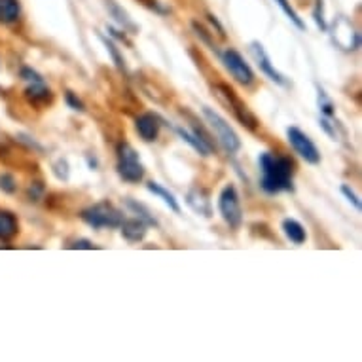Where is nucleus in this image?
Listing matches in <instances>:
<instances>
[{"mask_svg":"<svg viewBox=\"0 0 362 362\" xmlns=\"http://www.w3.org/2000/svg\"><path fill=\"white\" fill-rule=\"evenodd\" d=\"M258 165L262 171L260 186L266 194L275 196L279 191H292V175H294V161L284 156H275L271 152H263L258 158Z\"/></svg>","mask_w":362,"mask_h":362,"instance_id":"obj_1","label":"nucleus"},{"mask_svg":"<svg viewBox=\"0 0 362 362\" xmlns=\"http://www.w3.org/2000/svg\"><path fill=\"white\" fill-rule=\"evenodd\" d=\"M116 171L127 184H138L145 178V165L129 143H120L116 148Z\"/></svg>","mask_w":362,"mask_h":362,"instance_id":"obj_2","label":"nucleus"},{"mask_svg":"<svg viewBox=\"0 0 362 362\" xmlns=\"http://www.w3.org/2000/svg\"><path fill=\"white\" fill-rule=\"evenodd\" d=\"M80 218L92 226L93 230H103V228H120L124 222V212L118 207H114L110 201H99V203L89 205L80 212Z\"/></svg>","mask_w":362,"mask_h":362,"instance_id":"obj_3","label":"nucleus"},{"mask_svg":"<svg viewBox=\"0 0 362 362\" xmlns=\"http://www.w3.org/2000/svg\"><path fill=\"white\" fill-rule=\"evenodd\" d=\"M201 113H203V118L207 120L209 127L217 135L218 145L224 148L226 154H238L241 150V138H239L238 133L233 131V127L220 114L209 108V106H203Z\"/></svg>","mask_w":362,"mask_h":362,"instance_id":"obj_4","label":"nucleus"},{"mask_svg":"<svg viewBox=\"0 0 362 362\" xmlns=\"http://www.w3.org/2000/svg\"><path fill=\"white\" fill-rule=\"evenodd\" d=\"M218 211L224 218V222L233 230H238L243 224V209H241V199L236 190V186L228 184L222 188L218 196Z\"/></svg>","mask_w":362,"mask_h":362,"instance_id":"obj_5","label":"nucleus"},{"mask_svg":"<svg viewBox=\"0 0 362 362\" xmlns=\"http://www.w3.org/2000/svg\"><path fill=\"white\" fill-rule=\"evenodd\" d=\"M215 89H217L218 97L224 101L226 105L230 106L233 116H236V118H238L239 122L247 127V129H250V131H256L258 125H260L258 124L256 116L250 113L249 106L245 105L243 101L239 99L238 95H236V92H233L230 86H226V84H218Z\"/></svg>","mask_w":362,"mask_h":362,"instance_id":"obj_6","label":"nucleus"},{"mask_svg":"<svg viewBox=\"0 0 362 362\" xmlns=\"http://www.w3.org/2000/svg\"><path fill=\"white\" fill-rule=\"evenodd\" d=\"M218 57L224 63L226 71L233 76V80H236L238 84H241V86H250V84L254 82V73H252V68H250V65L245 61V57L238 50L228 48V50L220 53Z\"/></svg>","mask_w":362,"mask_h":362,"instance_id":"obj_7","label":"nucleus"},{"mask_svg":"<svg viewBox=\"0 0 362 362\" xmlns=\"http://www.w3.org/2000/svg\"><path fill=\"white\" fill-rule=\"evenodd\" d=\"M287 137H289L290 146L294 148V152H296L298 156L302 159H305V164H321V152H319L315 143H313L302 129H298V127H289V129H287Z\"/></svg>","mask_w":362,"mask_h":362,"instance_id":"obj_8","label":"nucleus"},{"mask_svg":"<svg viewBox=\"0 0 362 362\" xmlns=\"http://www.w3.org/2000/svg\"><path fill=\"white\" fill-rule=\"evenodd\" d=\"M250 55L254 57V61H256L258 68L262 71L268 78L273 82V84H277V86L281 87H289V80H287V76L284 74H281L279 71H277L275 66H273V63H271L270 55H268V52H266V48L258 42V40H254V42H250Z\"/></svg>","mask_w":362,"mask_h":362,"instance_id":"obj_9","label":"nucleus"},{"mask_svg":"<svg viewBox=\"0 0 362 362\" xmlns=\"http://www.w3.org/2000/svg\"><path fill=\"white\" fill-rule=\"evenodd\" d=\"M330 34H332L334 44L343 52H355L361 48V34L356 29H353V25L345 17H340L334 23V29Z\"/></svg>","mask_w":362,"mask_h":362,"instance_id":"obj_10","label":"nucleus"},{"mask_svg":"<svg viewBox=\"0 0 362 362\" xmlns=\"http://www.w3.org/2000/svg\"><path fill=\"white\" fill-rule=\"evenodd\" d=\"M164 125V120L159 118L156 113H145L140 114L135 122V129H137L138 137L145 143H154L159 135V129Z\"/></svg>","mask_w":362,"mask_h":362,"instance_id":"obj_11","label":"nucleus"},{"mask_svg":"<svg viewBox=\"0 0 362 362\" xmlns=\"http://www.w3.org/2000/svg\"><path fill=\"white\" fill-rule=\"evenodd\" d=\"M186 203L190 207L191 211L198 212L201 217L205 218H211L212 217V201H211V196H209V191L201 188V186H196V188H191L188 191V196H186Z\"/></svg>","mask_w":362,"mask_h":362,"instance_id":"obj_12","label":"nucleus"},{"mask_svg":"<svg viewBox=\"0 0 362 362\" xmlns=\"http://www.w3.org/2000/svg\"><path fill=\"white\" fill-rule=\"evenodd\" d=\"M25 99L31 103L33 106H48L53 101L52 89L44 84V82H34V84H29L25 89Z\"/></svg>","mask_w":362,"mask_h":362,"instance_id":"obj_13","label":"nucleus"},{"mask_svg":"<svg viewBox=\"0 0 362 362\" xmlns=\"http://www.w3.org/2000/svg\"><path fill=\"white\" fill-rule=\"evenodd\" d=\"M120 230H122V236L124 239H127L129 243H138L146 238V231H148V226L138 220V218H131V220H125L120 224Z\"/></svg>","mask_w":362,"mask_h":362,"instance_id":"obj_14","label":"nucleus"},{"mask_svg":"<svg viewBox=\"0 0 362 362\" xmlns=\"http://www.w3.org/2000/svg\"><path fill=\"white\" fill-rule=\"evenodd\" d=\"M106 10H108V13H110V17H113L116 23H118L124 31H127V33L135 34L138 31V27L133 23V20L129 17V13L125 12L124 8L120 6L118 2H114V0H106Z\"/></svg>","mask_w":362,"mask_h":362,"instance_id":"obj_15","label":"nucleus"},{"mask_svg":"<svg viewBox=\"0 0 362 362\" xmlns=\"http://www.w3.org/2000/svg\"><path fill=\"white\" fill-rule=\"evenodd\" d=\"M21 17L20 0H0V23L2 25H13Z\"/></svg>","mask_w":362,"mask_h":362,"instance_id":"obj_16","label":"nucleus"},{"mask_svg":"<svg viewBox=\"0 0 362 362\" xmlns=\"http://www.w3.org/2000/svg\"><path fill=\"white\" fill-rule=\"evenodd\" d=\"M173 129H175V133H177L178 137L182 138L184 143H188V145H190L194 150L198 152V154H201L203 158H207V156H211L212 154L211 148L205 145L203 140H201V138H199L194 131H188V129H184V127H178V125L177 127H173Z\"/></svg>","mask_w":362,"mask_h":362,"instance_id":"obj_17","label":"nucleus"},{"mask_svg":"<svg viewBox=\"0 0 362 362\" xmlns=\"http://www.w3.org/2000/svg\"><path fill=\"white\" fill-rule=\"evenodd\" d=\"M20 231V224L15 215L8 211H0V241L15 238V233Z\"/></svg>","mask_w":362,"mask_h":362,"instance_id":"obj_18","label":"nucleus"},{"mask_svg":"<svg viewBox=\"0 0 362 362\" xmlns=\"http://www.w3.org/2000/svg\"><path fill=\"white\" fill-rule=\"evenodd\" d=\"M283 231H284V236H287V238H289L294 245H303L305 243V239H307L305 228H303L298 220H294V218H284Z\"/></svg>","mask_w":362,"mask_h":362,"instance_id":"obj_19","label":"nucleus"},{"mask_svg":"<svg viewBox=\"0 0 362 362\" xmlns=\"http://www.w3.org/2000/svg\"><path fill=\"white\" fill-rule=\"evenodd\" d=\"M146 188H148V191H152L154 196H158V198L164 199V203L167 205V207H169L173 212H177V215L180 212V205H178V201L175 199V196H173L171 191L165 190L164 186H159L158 182H148V184H146Z\"/></svg>","mask_w":362,"mask_h":362,"instance_id":"obj_20","label":"nucleus"},{"mask_svg":"<svg viewBox=\"0 0 362 362\" xmlns=\"http://www.w3.org/2000/svg\"><path fill=\"white\" fill-rule=\"evenodd\" d=\"M99 38H101V42H103V46L106 48L108 55H110V59L114 61V65L118 66V71H122V73H127L124 55L120 53V50L116 48V44H114V40L110 38V36H105V34H99Z\"/></svg>","mask_w":362,"mask_h":362,"instance_id":"obj_21","label":"nucleus"},{"mask_svg":"<svg viewBox=\"0 0 362 362\" xmlns=\"http://www.w3.org/2000/svg\"><path fill=\"white\" fill-rule=\"evenodd\" d=\"M125 205H127V209H131V211L137 215L138 220H143L146 226H158V220L154 218V215H152L148 207H145L143 203H138V201H135V199H127Z\"/></svg>","mask_w":362,"mask_h":362,"instance_id":"obj_22","label":"nucleus"},{"mask_svg":"<svg viewBox=\"0 0 362 362\" xmlns=\"http://www.w3.org/2000/svg\"><path fill=\"white\" fill-rule=\"evenodd\" d=\"M317 103H319V110H321V116H326V118H334V114H336V105H334V101L330 99L328 93L324 92L321 86H317Z\"/></svg>","mask_w":362,"mask_h":362,"instance_id":"obj_23","label":"nucleus"},{"mask_svg":"<svg viewBox=\"0 0 362 362\" xmlns=\"http://www.w3.org/2000/svg\"><path fill=\"white\" fill-rule=\"evenodd\" d=\"M275 2H277V4H279V8L283 10L284 15H287V17H289V20L292 21V23H294V25H296L298 29H300V31H303V29H305V23H303L302 17L298 15L296 10L290 6L289 0H275Z\"/></svg>","mask_w":362,"mask_h":362,"instance_id":"obj_24","label":"nucleus"},{"mask_svg":"<svg viewBox=\"0 0 362 362\" xmlns=\"http://www.w3.org/2000/svg\"><path fill=\"white\" fill-rule=\"evenodd\" d=\"M191 29L196 31V34H198L199 38H201V42H203L205 46H209V50H212V52L217 53V55H220V52H218L217 44L212 42V38H211V34H209V31H205L203 27L199 25L198 21H191Z\"/></svg>","mask_w":362,"mask_h":362,"instance_id":"obj_25","label":"nucleus"},{"mask_svg":"<svg viewBox=\"0 0 362 362\" xmlns=\"http://www.w3.org/2000/svg\"><path fill=\"white\" fill-rule=\"evenodd\" d=\"M313 20H315L317 27L326 33L328 31V25H326V20H324V4L323 0H315V8H313Z\"/></svg>","mask_w":362,"mask_h":362,"instance_id":"obj_26","label":"nucleus"},{"mask_svg":"<svg viewBox=\"0 0 362 362\" xmlns=\"http://www.w3.org/2000/svg\"><path fill=\"white\" fill-rule=\"evenodd\" d=\"M0 190L6 194H15L17 191V180L10 173H2L0 175Z\"/></svg>","mask_w":362,"mask_h":362,"instance_id":"obj_27","label":"nucleus"},{"mask_svg":"<svg viewBox=\"0 0 362 362\" xmlns=\"http://www.w3.org/2000/svg\"><path fill=\"white\" fill-rule=\"evenodd\" d=\"M65 101H66V105H68V108H73V110H78V113H84V110H86V106H84L82 99H80L78 95H76L74 92H66Z\"/></svg>","mask_w":362,"mask_h":362,"instance_id":"obj_28","label":"nucleus"},{"mask_svg":"<svg viewBox=\"0 0 362 362\" xmlns=\"http://www.w3.org/2000/svg\"><path fill=\"white\" fill-rule=\"evenodd\" d=\"M15 138H17V143L25 145L27 148H31V150L44 152V146L38 145V143H36L33 137H29V135H25V133H17V135H15Z\"/></svg>","mask_w":362,"mask_h":362,"instance_id":"obj_29","label":"nucleus"},{"mask_svg":"<svg viewBox=\"0 0 362 362\" xmlns=\"http://www.w3.org/2000/svg\"><path fill=\"white\" fill-rule=\"evenodd\" d=\"M21 80H25L27 84H34V82H44V78L40 76L34 68H31V66H23L20 73Z\"/></svg>","mask_w":362,"mask_h":362,"instance_id":"obj_30","label":"nucleus"},{"mask_svg":"<svg viewBox=\"0 0 362 362\" xmlns=\"http://www.w3.org/2000/svg\"><path fill=\"white\" fill-rule=\"evenodd\" d=\"M53 175L59 178V180H66L68 178V164H66V159H57L53 164Z\"/></svg>","mask_w":362,"mask_h":362,"instance_id":"obj_31","label":"nucleus"},{"mask_svg":"<svg viewBox=\"0 0 362 362\" xmlns=\"http://www.w3.org/2000/svg\"><path fill=\"white\" fill-rule=\"evenodd\" d=\"M321 127L324 129V133L328 135L330 138H338V129L336 124H334V118H326V116H321Z\"/></svg>","mask_w":362,"mask_h":362,"instance_id":"obj_32","label":"nucleus"},{"mask_svg":"<svg viewBox=\"0 0 362 362\" xmlns=\"http://www.w3.org/2000/svg\"><path fill=\"white\" fill-rule=\"evenodd\" d=\"M140 4H145L148 10H152V12L159 13V15H167L169 13V8H165L159 0H138Z\"/></svg>","mask_w":362,"mask_h":362,"instance_id":"obj_33","label":"nucleus"},{"mask_svg":"<svg viewBox=\"0 0 362 362\" xmlns=\"http://www.w3.org/2000/svg\"><path fill=\"white\" fill-rule=\"evenodd\" d=\"M342 194H343V196H345V198H347V201H349V203L353 205V207H355L356 211H361V209H362L361 199H359V196H356L355 191L351 190V186L342 184Z\"/></svg>","mask_w":362,"mask_h":362,"instance_id":"obj_34","label":"nucleus"},{"mask_svg":"<svg viewBox=\"0 0 362 362\" xmlns=\"http://www.w3.org/2000/svg\"><path fill=\"white\" fill-rule=\"evenodd\" d=\"M42 194H44V186H42V182H33L31 188H29V199H31V201H40V199H42Z\"/></svg>","mask_w":362,"mask_h":362,"instance_id":"obj_35","label":"nucleus"},{"mask_svg":"<svg viewBox=\"0 0 362 362\" xmlns=\"http://www.w3.org/2000/svg\"><path fill=\"white\" fill-rule=\"evenodd\" d=\"M68 249H86V250H93V249H97L95 245L89 241V239H76Z\"/></svg>","mask_w":362,"mask_h":362,"instance_id":"obj_36","label":"nucleus"},{"mask_svg":"<svg viewBox=\"0 0 362 362\" xmlns=\"http://www.w3.org/2000/svg\"><path fill=\"white\" fill-rule=\"evenodd\" d=\"M106 33H108L110 38H116V40H120V42H125V44H131L129 40L125 38V34H118V31H116L114 27H106Z\"/></svg>","mask_w":362,"mask_h":362,"instance_id":"obj_37","label":"nucleus"},{"mask_svg":"<svg viewBox=\"0 0 362 362\" xmlns=\"http://www.w3.org/2000/svg\"><path fill=\"white\" fill-rule=\"evenodd\" d=\"M207 17H209V21H211V25H212V27H217L218 34H220V36H222V38H224V36H226V33H224V27L220 25V21H218L217 17H215V15H212V13H209V15H207Z\"/></svg>","mask_w":362,"mask_h":362,"instance_id":"obj_38","label":"nucleus"},{"mask_svg":"<svg viewBox=\"0 0 362 362\" xmlns=\"http://www.w3.org/2000/svg\"><path fill=\"white\" fill-rule=\"evenodd\" d=\"M87 164H89V167H92V169H97V159L95 158H89V156H87Z\"/></svg>","mask_w":362,"mask_h":362,"instance_id":"obj_39","label":"nucleus"}]
</instances>
